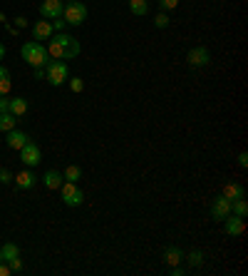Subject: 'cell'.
<instances>
[{
  "mask_svg": "<svg viewBox=\"0 0 248 276\" xmlns=\"http://www.w3.org/2000/svg\"><path fill=\"white\" fill-rule=\"evenodd\" d=\"M20 55H23V60L28 62V65H32V67H45V65L50 62L47 48H45V45H40L37 40L25 42V45L20 48Z\"/></svg>",
  "mask_w": 248,
  "mask_h": 276,
  "instance_id": "obj_1",
  "label": "cell"
},
{
  "mask_svg": "<svg viewBox=\"0 0 248 276\" xmlns=\"http://www.w3.org/2000/svg\"><path fill=\"white\" fill-rule=\"evenodd\" d=\"M186 60H189L191 67H206V65L211 62V53H209V48L199 45V48H191V50H189Z\"/></svg>",
  "mask_w": 248,
  "mask_h": 276,
  "instance_id": "obj_8",
  "label": "cell"
},
{
  "mask_svg": "<svg viewBox=\"0 0 248 276\" xmlns=\"http://www.w3.org/2000/svg\"><path fill=\"white\" fill-rule=\"evenodd\" d=\"M52 32H55V28H52L50 20H37V23L32 25V37H35V40H50Z\"/></svg>",
  "mask_w": 248,
  "mask_h": 276,
  "instance_id": "obj_13",
  "label": "cell"
},
{
  "mask_svg": "<svg viewBox=\"0 0 248 276\" xmlns=\"http://www.w3.org/2000/svg\"><path fill=\"white\" fill-rule=\"evenodd\" d=\"M10 274H13V269H10L5 261H0V276H10Z\"/></svg>",
  "mask_w": 248,
  "mask_h": 276,
  "instance_id": "obj_30",
  "label": "cell"
},
{
  "mask_svg": "<svg viewBox=\"0 0 248 276\" xmlns=\"http://www.w3.org/2000/svg\"><path fill=\"white\" fill-rule=\"evenodd\" d=\"M62 10H65V3L62 0H42L40 3V15L47 18V20L62 18Z\"/></svg>",
  "mask_w": 248,
  "mask_h": 276,
  "instance_id": "obj_9",
  "label": "cell"
},
{
  "mask_svg": "<svg viewBox=\"0 0 248 276\" xmlns=\"http://www.w3.org/2000/svg\"><path fill=\"white\" fill-rule=\"evenodd\" d=\"M0 254H3V261H5L13 271H20V269H23V261H20V249L13 244V242H8V244L0 246Z\"/></svg>",
  "mask_w": 248,
  "mask_h": 276,
  "instance_id": "obj_6",
  "label": "cell"
},
{
  "mask_svg": "<svg viewBox=\"0 0 248 276\" xmlns=\"http://www.w3.org/2000/svg\"><path fill=\"white\" fill-rule=\"evenodd\" d=\"M62 177H65V182H75V184H77V179L82 177V169H80L77 164H70V167L62 172Z\"/></svg>",
  "mask_w": 248,
  "mask_h": 276,
  "instance_id": "obj_20",
  "label": "cell"
},
{
  "mask_svg": "<svg viewBox=\"0 0 248 276\" xmlns=\"http://www.w3.org/2000/svg\"><path fill=\"white\" fill-rule=\"evenodd\" d=\"M221 194H223L226 199H231V202H236V199H246V189H243L241 184H236V182L226 184Z\"/></svg>",
  "mask_w": 248,
  "mask_h": 276,
  "instance_id": "obj_15",
  "label": "cell"
},
{
  "mask_svg": "<svg viewBox=\"0 0 248 276\" xmlns=\"http://www.w3.org/2000/svg\"><path fill=\"white\" fill-rule=\"evenodd\" d=\"M13 179H15V187H18V189H32V187H35V172L28 167V169L13 174Z\"/></svg>",
  "mask_w": 248,
  "mask_h": 276,
  "instance_id": "obj_14",
  "label": "cell"
},
{
  "mask_svg": "<svg viewBox=\"0 0 248 276\" xmlns=\"http://www.w3.org/2000/svg\"><path fill=\"white\" fill-rule=\"evenodd\" d=\"M129 10L134 15H147L149 13V5H147V0H129Z\"/></svg>",
  "mask_w": 248,
  "mask_h": 276,
  "instance_id": "obj_22",
  "label": "cell"
},
{
  "mask_svg": "<svg viewBox=\"0 0 248 276\" xmlns=\"http://www.w3.org/2000/svg\"><path fill=\"white\" fill-rule=\"evenodd\" d=\"M159 5H161V10H174L179 5V0H159Z\"/></svg>",
  "mask_w": 248,
  "mask_h": 276,
  "instance_id": "obj_29",
  "label": "cell"
},
{
  "mask_svg": "<svg viewBox=\"0 0 248 276\" xmlns=\"http://www.w3.org/2000/svg\"><path fill=\"white\" fill-rule=\"evenodd\" d=\"M20 162L25 164V167H37L40 162H42V154H40V147L35 145V142H28L23 150H20Z\"/></svg>",
  "mask_w": 248,
  "mask_h": 276,
  "instance_id": "obj_7",
  "label": "cell"
},
{
  "mask_svg": "<svg viewBox=\"0 0 248 276\" xmlns=\"http://www.w3.org/2000/svg\"><path fill=\"white\" fill-rule=\"evenodd\" d=\"M8 105H10V100L0 95V112H8Z\"/></svg>",
  "mask_w": 248,
  "mask_h": 276,
  "instance_id": "obj_31",
  "label": "cell"
},
{
  "mask_svg": "<svg viewBox=\"0 0 248 276\" xmlns=\"http://www.w3.org/2000/svg\"><path fill=\"white\" fill-rule=\"evenodd\" d=\"M55 40L62 45V58L65 60H72V58H77L80 55V42L72 37V35H67V32H60V35H55Z\"/></svg>",
  "mask_w": 248,
  "mask_h": 276,
  "instance_id": "obj_5",
  "label": "cell"
},
{
  "mask_svg": "<svg viewBox=\"0 0 248 276\" xmlns=\"http://www.w3.org/2000/svg\"><path fill=\"white\" fill-rule=\"evenodd\" d=\"M238 167H248V154L246 152L238 154Z\"/></svg>",
  "mask_w": 248,
  "mask_h": 276,
  "instance_id": "obj_32",
  "label": "cell"
},
{
  "mask_svg": "<svg viewBox=\"0 0 248 276\" xmlns=\"http://www.w3.org/2000/svg\"><path fill=\"white\" fill-rule=\"evenodd\" d=\"M5 142H8V147H10V150H18V152H20V150L30 142V137H28L25 132H20V129H10Z\"/></svg>",
  "mask_w": 248,
  "mask_h": 276,
  "instance_id": "obj_11",
  "label": "cell"
},
{
  "mask_svg": "<svg viewBox=\"0 0 248 276\" xmlns=\"http://www.w3.org/2000/svg\"><path fill=\"white\" fill-rule=\"evenodd\" d=\"M0 261H3V254H0Z\"/></svg>",
  "mask_w": 248,
  "mask_h": 276,
  "instance_id": "obj_38",
  "label": "cell"
},
{
  "mask_svg": "<svg viewBox=\"0 0 248 276\" xmlns=\"http://www.w3.org/2000/svg\"><path fill=\"white\" fill-rule=\"evenodd\" d=\"M3 58H5V45L0 42V60H3Z\"/></svg>",
  "mask_w": 248,
  "mask_h": 276,
  "instance_id": "obj_37",
  "label": "cell"
},
{
  "mask_svg": "<svg viewBox=\"0 0 248 276\" xmlns=\"http://www.w3.org/2000/svg\"><path fill=\"white\" fill-rule=\"evenodd\" d=\"M223 221H226V234H228V237H241V234L246 232V224H243L241 216L231 214V216H226Z\"/></svg>",
  "mask_w": 248,
  "mask_h": 276,
  "instance_id": "obj_12",
  "label": "cell"
},
{
  "mask_svg": "<svg viewBox=\"0 0 248 276\" xmlns=\"http://www.w3.org/2000/svg\"><path fill=\"white\" fill-rule=\"evenodd\" d=\"M169 274H171V276H184V269H179V264H176V266H171V269H169Z\"/></svg>",
  "mask_w": 248,
  "mask_h": 276,
  "instance_id": "obj_33",
  "label": "cell"
},
{
  "mask_svg": "<svg viewBox=\"0 0 248 276\" xmlns=\"http://www.w3.org/2000/svg\"><path fill=\"white\" fill-rule=\"evenodd\" d=\"M8 112H13L15 117H23V115H28V100H25V97H15V100H10V105H8Z\"/></svg>",
  "mask_w": 248,
  "mask_h": 276,
  "instance_id": "obj_16",
  "label": "cell"
},
{
  "mask_svg": "<svg viewBox=\"0 0 248 276\" xmlns=\"http://www.w3.org/2000/svg\"><path fill=\"white\" fill-rule=\"evenodd\" d=\"M67 3H72V0H67Z\"/></svg>",
  "mask_w": 248,
  "mask_h": 276,
  "instance_id": "obj_39",
  "label": "cell"
},
{
  "mask_svg": "<svg viewBox=\"0 0 248 276\" xmlns=\"http://www.w3.org/2000/svg\"><path fill=\"white\" fill-rule=\"evenodd\" d=\"M13 182V172L10 169H0V184H10Z\"/></svg>",
  "mask_w": 248,
  "mask_h": 276,
  "instance_id": "obj_27",
  "label": "cell"
},
{
  "mask_svg": "<svg viewBox=\"0 0 248 276\" xmlns=\"http://www.w3.org/2000/svg\"><path fill=\"white\" fill-rule=\"evenodd\" d=\"M62 18H65V23H67V25H82V23L87 20V8H85L82 3L72 0V3H67V5H65Z\"/></svg>",
  "mask_w": 248,
  "mask_h": 276,
  "instance_id": "obj_3",
  "label": "cell"
},
{
  "mask_svg": "<svg viewBox=\"0 0 248 276\" xmlns=\"http://www.w3.org/2000/svg\"><path fill=\"white\" fill-rule=\"evenodd\" d=\"M181 249L179 246H166V251H164V261L169 264V266H176L179 261H181Z\"/></svg>",
  "mask_w": 248,
  "mask_h": 276,
  "instance_id": "obj_18",
  "label": "cell"
},
{
  "mask_svg": "<svg viewBox=\"0 0 248 276\" xmlns=\"http://www.w3.org/2000/svg\"><path fill=\"white\" fill-rule=\"evenodd\" d=\"M65 25H67L65 20H60V18H55V30H65Z\"/></svg>",
  "mask_w": 248,
  "mask_h": 276,
  "instance_id": "obj_34",
  "label": "cell"
},
{
  "mask_svg": "<svg viewBox=\"0 0 248 276\" xmlns=\"http://www.w3.org/2000/svg\"><path fill=\"white\" fill-rule=\"evenodd\" d=\"M15 25H18V28H25L28 20H25V18H15Z\"/></svg>",
  "mask_w": 248,
  "mask_h": 276,
  "instance_id": "obj_35",
  "label": "cell"
},
{
  "mask_svg": "<svg viewBox=\"0 0 248 276\" xmlns=\"http://www.w3.org/2000/svg\"><path fill=\"white\" fill-rule=\"evenodd\" d=\"M10 87H13V82H10V77H5V80H0V95L5 97L8 92H10Z\"/></svg>",
  "mask_w": 248,
  "mask_h": 276,
  "instance_id": "obj_28",
  "label": "cell"
},
{
  "mask_svg": "<svg viewBox=\"0 0 248 276\" xmlns=\"http://www.w3.org/2000/svg\"><path fill=\"white\" fill-rule=\"evenodd\" d=\"M60 194H62V202H65L67 207H80V204L85 202V194L77 189L75 182H62Z\"/></svg>",
  "mask_w": 248,
  "mask_h": 276,
  "instance_id": "obj_4",
  "label": "cell"
},
{
  "mask_svg": "<svg viewBox=\"0 0 248 276\" xmlns=\"http://www.w3.org/2000/svg\"><path fill=\"white\" fill-rule=\"evenodd\" d=\"M15 122H18V117H15L13 112H0V129H3V132L15 129Z\"/></svg>",
  "mask_w": 248,
  "mask_h": 276,
  "instance_id": "obj_19",
  "label": "cell"
},
{
  "mask_svg": "<svg viewBox=\"0 0 248 276\" xmlns=\"http://www.w3.org/2000/svg\"><path fill=\"white\" fill-rule=\"evenodd\" d=\"M5 77H10V72H8V70L0 65V80H5Z\"/></svg>",
  "mask_w": 248,
  "mask_h": 276,
  "instance_id": "obj_36",
  "label": "cell"
},
{
  "mask_svg": "<svg viewBox=\"0 0 248 276\" xmlns=\"http://www.w3.org/2000/svg\"><path fill=\"white\" fill-rule=\"evenodd\" d=\"M211 216L216 221H223L226 216H231V199H226L223 194H218L216 199H214V204H211Z\"/></svg>",
  "mask_w": 248,
  "mask_h": 276,
  "instance_id": "obj_10",
  "label": "cell"
},
{
  "mask_svg": "<svg viewBox=\"0 0 248 276\" xmlns=\"http://www.w3.org/2000/svg\"><path fill=\"white\" fill-rule=\"evenodd\" d=\"M70 90H72V92H82V90H85V80H82V77H72V80H70Z\"/></svg>",
  "mask_w": 248,
  "mask_h": 276,
  "instance_id": "obj_26",
  "label": "cell"
},
{
  "mask_svg": "<svg viewBox=\"0 0 248 276\" xmlns=\"http://www.w3.org/2000/svg\"><path fill=\"white\" fill-rule=\"evenodd\" d=\"M62 182H65V177H62L60 172H55V169L45 172V177H42V184H45L47 189H60Z\"/></svg>",
  "mask_w": 248,
  "mask_h": 276,
  "instance_id": "obj_17",
  "label": "cell"
},
{
  "mask_svg": "<svg viewBox=\"0 0 248 276\" xmlns=\"http://www.w3.org/2000/svg\"><path fill=\"white\" fill-rule=\"evenodd\" d=\"M47 55L55 58V60H62V45L57 42V40H50V45H47Z\"/></svg>",
  "mask_w": 248,
  "mask_h": 276,
  "instance_id": "obj_23",
  "label": "cell"
},
{
  "mask_svg": "<svg viewBox=\"0 0 248 276\" xmlns=\"http://www.w3.org/2000/svg\"><path fill=\"white\" fill-rule=\"evenodd\" d=\"M45 77H47V82L52 85V87H60L62 82H67L70 80V70H67V65L60 60H50L45 65Z\"/></svg>",
  "mask_w": 248,
  "mask_h": 276,
  "instance_id": "obj_2",
  "label": "cell"
},
{
  "mask_svg": "<svg viewBox=\"0 0 248 276\" xmlns=\"http://www.w3.org/2000/svg\"><path fill=\"white\" fill-rule=\"evenodd\" d=\"M231 214H236V216H241V219H246V214H248L246 199H236V202H231Z\"/></svg>",
  "mask_w": 248,
  "mask_h": 276,
  "instance_id": "obj_21",
  "label": "cell"
},
{
  "mask_svg": "<svg viewBox=\"0 0 248 276\" xmlns=\"http://www.w3.org/2000/svg\"><path fill=\"white\" fill-rule=\"evenodd\" d=\"M201 264H204V254L201 251H191L189 254V266L194 269V266H201Z\"/></svg>",
  "mask_w": 248,
  "mask_h": 276,
  "instance_id": "obj_24",
  "label": "cell"
},
{
  "mask_svg": "<svg viewBox=\"0 0 248 276\" xmlns=\"http://www.w3.org/2000/svg\"><path fill=\"white\" fill-rule=\"evenodd\" d=\"M154 25L159 28V30L169 28V18H166V13H159V15H154Z\"/></svg>",
  "mask_w": 248,
  "mask_h": 276,
  "instance_id": "obj_25",
  "label": "cell"
}]
</instances>
